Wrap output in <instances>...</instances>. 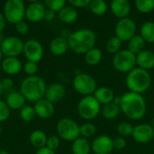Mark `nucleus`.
<instances>
[{
    "mask_svg": "<svg viewBox=\"0 0 154 154\" xmlns=\"http://www.w3.org/2000/svg\"><path fill=\"white\" fill-rule=\"evenodd\" d=\"M20 117L23 122H32L36 117V113L33 106L26 105L20 110Z\"/></svg>",
    "mask_w": 154,
    "mask_h": 154,
    "instance_id": "c9c22d12",
    "label": "nucleus"
},
{
    "mask_svg": "<svg viewBox=\"0 0 154 154\" xmlns=\"http://www.w3.org/2000/svg\"><path fill=\"white\" fill-rule=\"evenodd\" d=\"M68 1L73 7L83 8V7L88 6L92 0H68Z\"/></svg>",
    "mask_w": 154,
    "mask_h": 154,
    "instance_id": "79ce46f5",
    "label": "nucleus"
},
{
    "mask_svg": "<svg viewBox=\"0 0 154 154\" xmlns=\"http://www.w3.org/2000/svg\"><path fill=\"white\" fill-rule=\"evenodd\" d=\"M78 11L73 6H64L58 15L60 20L66 24H71L75 22L78 18Z\"/></svg>",
    "mask_w": 154,
    "mask_h": 154,
    "instance_id": "bb28decb",
    "label": "nucleus"
},
{
    "mask_svg": "<svg viewBox=\"0 0 154 154\" xmlns=\"http://www.w3.org/2000/svg\"><path fill=\"white\" fill-rule=\"evenodd\" d=\"M93 96L103 106V105H106L107 103H112L116 94L111 88H109L107 86H101V87L97 88Z\"/></svg>",
    "mask_w": 154,
    "mask_h": 154,
    "instance_id": "412c9836",
    "label": "nucleus"
},
{
    "mask_svg": "<svg viewBox=\"0 0 154 154\" xmlns=\"http://www.w3.org/2000/svg\"><path fill=\"white\" fill-rule=\"evenodd\" d=\"M91 12L96 15H103L107 11V4L105 0H92L89 5Z\"/></svg>",
    "mask_w": 154,
    "mask_h": 154,
    "instance_id": "2f4dec72",
    "label": "nucleus"
},
{
    "mask_svg": "<svg viewBox=\"0 0 154 154\" xmlns=\"http://www.w3.org/2000/svg\"><path fill=\"white\" fill-rule=\"evenodd\" d=\"M91 150L94 154H110L115 150L113 139L106 134L97 136L91 143Z\"/></svg>",
    "mask_w": 154,
    "mask_h": 154,
    "instance_id": "4468645a",
    "label": "nucleus"
},
{
    "mask_svg": "<svg viewBox=\"0 0 154 154\" xmlns=\"http://www.w3.org/2000/svg\"><path fill=\"white\" fill-rule=\"evenodd\" d=\"M102 105L98 103V101L93 96H83L77 106V111L79 115L85 121L91 122L101 113Z\"/></svg>",
    "mask_w": 154,
    "mask_h": 154,
    "instance_id": "39448f33",
    "label": "nucleus"
},
{
    "mask_svg": "<svg viewBox=\"0 0 154 154\" xmlns=\"http://www.w3.org/2000/svg\"><path fill=\"white\" fill-rule=\"evenodd\" d=\"M56 131L60 139L66 142H74L80 137L79 125L70 118L60 119L56 125Z\"/></svg>",
    "mask_w": 154,
    "mask_h": 154,
    "instance_id": "0eeeda50",
    "label": "nucleus"
},
{
    "mask_svg": "<svg viewBox=\"0 0 154 154\" xmlns=\"http://www.w3.org/2000/svg\"><path fill=\"white\" fill-rule=\"evenodd\" d=\"M2 70L8 75H16L22 69L23 64L17 57H5L1 63Z\"/></svg>",
    "mask_w": 154,
    "mask_h": 154,
    "instance_id": "a211bd4d",
    "label": "nucleus"
},
{
    "mask_svg": "<svg viewBox=\"0 0 154 154\" xmlns=\"http://www.w3.org/2000/svg\"><path fill=\"white\" fill-rule=\"evenodd\" d=\"M97 126L92 122H89V121H86L81 125H79L80 136L86 139L94 137L97 133Z\"/></svg>",
    "mask_w": 154,
    "mask_h": 154,
    "instance_id": "7c9ffc66",
    "label": "nucleus"
},
{
    "mask_svg": "<svg viewBox=\"0 0 154 154\" xmlns=\"http://www.w3.org/2000/svg\"><path fill=\"white\" fill-rule=\"evenodd\" d=\"M65 96H66V89L64 85L59 83H54L47 86L44 94V98L50 101L51 103H52L53 104L62 101Z\"/></svg>",
    "mask_w": 154,
    "mask_h": 154,
    "instance_id": "2eb2a0df",
    "label": "nucleus"
},
{
    "mask_svg": "<svg viewBox=\"0 0 154 154\" xmlns=\"http://www.w3.org/2000/svg\"><path fill=\"white\" fill-rule=\"evenodd\" d=\"M84 58H85V62L87 64L90 66H96L102 61L103 54L99 48L93 47L92 49H90L88 52H87L84 54Z\"/></svg>",
    "mask_w": 154,
    "mask_h": 154,
    "instance_id": "cd10ccee",
    "label": "nucleus"
},
{
    "mask_svg": "<svg viewBox=\"0 0 154 154\" xmlns=\"http://www.w3.org/2000/svg\"><path fill=\"white\" fill-rule=\"evenodd\" d=\"M116 36L122 42H128L136 34V25L134 21L129 17L120 19L115 28Z\"/></svg>",
    "mask_w": 154,
    "mask_h": 154,
    "instance_id": "9d476101",
    "label": "nucleus"
},
{
    "mask_svg": "<svg viewBox=\"0 0 154 154\" xmlns=\"http://www.w3.org/2000/svg\"><path fill=\"white\" fill-rule=\"evenodd\" d=\"M5 35H4V34H3L2 32H0V45L3 44V42L5 41Z\"/></svg>",
    "mask_w": 154,
    "mask_h": 154,
    "instance_id": "3c124183",
    "label": "nucleus"
},
{
    "mask_svg": "<svg viewBox=\"0 0 154 154\" xmlns=\"http://www.w3.org/2000/svg\"><path fill=\"white\" fill-rule=\"evenodd\" d=\"M121 108L119 105L114 103L113 102L110 103H107L106 105H103L101 108V114L104 119L108 121L116 120L121 113Z\"/></svg>",
    "mask_w": 154,
    "mask_h": 154,
    "instance_id": "393cba45",
    "label": "nucleus"
},
{
    "mask_svg": "<svg viewBox=\"0 0 154 154\" xmlns=\"http://www.w3.org/2000/svg\"><path fill=\"white\" fill-rule=\"evenodd\" d=\"M67 0H45V4L48 9L53 10L54 12H60L64 6H66Z\"/></svg>",
    "mask_w": 154,
    "mask_h": 154,
    "instance_id": "e433bc0d",
    "label": "nucleus"
},
{
    "mask_svg": "<svg viewBox=\"0 0 154 154\" xmlns=\"http://www.w3.org/2000/svg\"><path fill=\"white\" fill-rule=\"evenodd\" d=\"M35 113H36V116H38L41 119H50L51 117L53 116L54 113H55V107L54 104L52 103H51L50 101L46 100L45 98H42L39 101H37L36 103H34V106H33Z\"/></svg>",
    "mask_w": 154,
    "mask_h": 154,
    "instance_id": "dca6fc26",
    "label": "nucleus"
},
{
    "mask_svg": "<svg viewBox=\"0 0 154 154\" xmlns=\"http://www.w3.org/2000/svg\"><path fill=\"white\" fill-rule=\"evenodd\" d=\"M72 85L74 90L83 96L93 95L97 88V84L95 78L86 73L78 74L73 79Z\"/></svg>",
    "mask_w": 154,
    "mask_h": 154,
    "instance_id": "6e6552de",
    "label": "nucleus"
},
{
    "mask_svg": "<svg viewBox=\"0 0 154 154\" xmlns=\"http://www.w3.org/2000/svg\"><path fill=\"white\" fill-rule=\"evenodd\" d=\"M121 101H122V97H121V96H116V95L115 98H114V100H113V103L120 106Z\"/></svg>",
    "mask_w": 154,
    "mask_h": 154,
    "instance_id": "8fccbe9b",
    "label": "nucleus"
},
{
    "mask_svg": "<svg viewBox=\"0 0 154 154\" xmlns=\"http://www.w3.org/2000/svg\"><path fill=\"white\" fill-rule=\"evenodd\" d=\"M4 57V54H3V53H2V51L0 50V63H2V61H3V58Z\"/></svg>",
    "mask_w": 154,
    "mask_h": 154,
    "instance_id": "603ef678",
    "label": "nucleus"
},
{
    "mask_svg": "<svg viewBox=\"0 0 154 154\" xmlns=\"http://www.w3.org/2000/svg\"><path fill=\"white\" fill-rule=\"evenodd\" d=\"M10 116V109L5 102L0 100V123L5 122Z\"/></svg>",
    "mask_w": 154,
    "mask_h": 154,
    "instance_id": "ea45409f",
    "label": "nucleus"
},
{
    "mask_svg": "<svg viewBox=\"0 0 154 154\" xmlns=\"http://www.w3.org/2000/svg\"><path fill=\"white\" fill-rule=\"evenodd\" d=\"M113 143H114V149L117 150V151L124 150L127 145L126 139L122 136H118V137L113 139Z\"/></svg>",
    "mask_w": 154,
    "mask_h": 154,
    "instance_id": "a19ab883",
    "label": "nucleus"
},
{
    "mask_svg": "<svg viewBox=\"0 0 154 154\" xmlns=\"http://www.w3.org/2000/svg\"><path fill=\"white\" fill-rule=\"evenodd\" d=\"M5 15L0 13V32H2L5 29Z\"/></svg>",
    "mask_w": 154,
    "mask_h": 154,
    "instance_id": "de8ad7c7",
    "label": "nucleus"
},
{
    "mask_svg": "<svg viewBox=\"0 0 154 154\" xmlns=\"http://www.w3.org/2000/svg\"><path fill=\"white\" fill-rule=\"evenodd\" d=\"M70 34H71V32H69L68 29H64V30H62L61 32H60V36L61 37H63V38H65V39H69V37L70 36Z\"/></svg>",
    "mask_w": 154,
    "mask_h": 154,
    "instance_id": "09e8293b",
    "label": "nucleus"
},
{
    "mask_svg": "<svg viewBox=\"0 0 154 154\" xmlns=\"http://www.w3.org/2000/svg\"><path fill=\"white\" fill-rule=\"evenodd\" d=\"M0 154H10L7 151H5V150H0Z\"/></svg>",
    "mask_w": 154,
    "mask_h": 154,
    "instance_id": "864d4df0",
    "label": "nucleus"
},
{
    "mask_svg": "<svg viewBox=\"0 0 154 154\" xmlns=\"http://www.w3.org/2000/svg\"><path fill=\"white\" fill-rule=\"evenodd\" d=\"M23 44L24 43L19 37L9 36L0 45V50L5 57H17L23 53Z\"/></svg>",
    "mask_w": 154,
    "mask_h": 154,
    "instance_id": "9b49d317",
    "label": "nucleus"
},
{
    "mask_svg": "<svg viewBox=\"0 0 154 154\" xmlns=\"http://www.w3.org/2000/svg\"><path fill=\"white\" fill-rule=\"evenodd\" d=\"M27 61L38 63L43 57V48L42 44L35 39H30L23 44V51Z\"/></svg>",
    "mask_w": 154,
    "mask_h": 154,
    "instance_id": "f8f14e48",
    "label": "nucleus"
},
{
    "mask_svg": "<svg viewBox=\"0 0 154 154\" xmlns=\"http://www.w3.org/2000/svg\"><path fill=\"white\" fill-rule=\"evenodd\" d=\"M122 43L123 42L116 35L109 38L106 44V49L107 53L112 54H116V53H118L121 50Z\"/></svg>",
    "mask_w": 154,
    "mask_h": 154,
    "instance_id": "473e14b6",
    "label": "nucleus"
},
{
    "mask_svg": "<svg viewBox=\"0 0 154 154\" xmlns=\"http://www.w3.org/2000/svg\"><path fill=\"white\" fill-rule=\"evenodd\" d=\"M25 6L23 0H6L4 7V15L11 24H18L25 16Z\"/></svg>",
    "mask_w": 154,
    "mask_h": 154,
    "instance_id": "1a4fd4ad",
    "label": "nucleus"
},
{
    "mask_svg": "<svg viewBox=\"0 0 154 154\" xmlns=\"http://www.w3.org/2000/svg\"><path fill=\"white\" fill-rule=\"evenodd\" d=\"M134 127L133 124L131 123H128V122H122L120 123L117 127H116V130H117V133L120 136L124 137V138H126V137H129V136H132L133 134V131H134Z\"/></svg>",
    "mask_w": 154,
    "mask_h": 154,
    "instance_id": "f704fd0d",
    "label": "nucleus"
},
{
    "mask_svg": "<svg viewBox=\"0 0 154 154\" xmlns=\"http://www.w3.org/2000/svg\"><path fill=\"white\" fill-rule=\"evenodd\" d=\"M69 49V44L68 40L61 37L57 36L53 38L50 43V51L52 54L56 56L63 55Z\"/></svg>",
    "mask_w": 154,
    "mask_h": 154,
    "instance_id": "4be33fe9",
    "label": "nucleus"
},
{
    "mask_svg": "<svg viewBox=\"0 0 154 154\" xmlns=\"http://www.w3.org/2000/svg\"><path fill=\"white\" fill-rule=\"evenodd\" d=\"M47 135L44 132H42V130H34L31 133L29 140L31 144L37 148V149H41L43 147H46V143H47Z\"/></svg>",
    "mask_w": 154,
    "mask_h": 154,
    "instance_id": "a878e982",
    "label": "nucleus"
},
{
    "mask_svg": "<svg viewBox=\"0 0 154 154\" xmlns=\"http://www.w3.org/2000/svg\"><path fill=\"white\" fill-rule=\"evenodd\" d=\"M71 151L73 154H90L92 152L91 143L88 139L80 136L72 142Z\"/></svg>",
    "mask_w": 154,
    "mask_h": 154,
    "instance_id": "b1692460",
    "label": "nucleus"
},
{
    "mask_svg": "<svg viewBox=\"0 0 154 154\" xmlns=\"http://www.w3.org/2000/svg\"><path fill=\"white\" fill-rule=\"evenodd\" d=\"M110 7L113 15L120 19L127 17L131 11L129 0H112Z\"/></svg>",
    "mask_w": 154,
    "mask_h": 154,
    "instance_id": "6ab92c4d",
    "label": "nucleus"
},
{
    "mask_svg": "<svg viewBox=\"0 0 154 154\" xmlns=\"http://www.w3.org/2000/svg\"><path fill=\"white\" fill-rule=\"evenodd\" d=\"M97 35L95 32L88 28L79 29L72 32L68 39L69 48L78 54H85L95 47Z\"/></svg>",
    "mask_w": 154,
    "mask_h": 154,
    "instance_id": "f03ea898",
    "label": "nucleus"
},
{
    "mask_svg": "<svg viewBox=\"0 0 154 154\" xmlns=\"http://www.w3.org/2000/svg\"><path fill=\"white\" fill-rule=\"evenodd\" d=\"M25 98L20 92L10 93L5 99V103L10 110H21L25 104Z\"/></svg>",
    "mask_w": 154,
    "mask_h": 154,
    "instance_id": "5701e85b",
    "label": "nucleus"
},
{
    "mask_svg": "<svg viewBox=\"0 0 154 154\" xmlns=\"http://www.w3.org/2000/svg\"><path fill=\"white\" fill-rule=\"evenodd\" d=\"M125 85L129 92L143 94L147 92L152 85V76L149 71L135 67L126 74Z\"/></svg>",
    "mask_w": 154,
    "mask_h": 154,
    "instance_id": "20e7f679",
    "label": "nucleus"
},
{
    "mask_svg": "<svg viewBox=\"0 0 154 154\" xmlns=\"http://www.w3.org/2000/svg\"><path fill=\"white\" fill-rule=\"evenodd\" d=\"M112 64L117 72L127 74L136 67V55L128 49H121L114 54Z\"/></svg>",
    "mask_w": 154,
    "mask_h": 154,
    "instance_id": "423d86ee",
    "label": "nucleus"
},
{
    "mask_svg": "<svg viewBox=\"0 0 154 154\" xmlns=\"http://www.w3.org/2000/svg\"><path fill=\"white\" fill-rule=\"evenodd\" d=\"M1 81V84H2V87L4 90H9L13 87V80L10 78V77H5V78H3Z\"/></svg>",
    "mask_w": 154,
    "mask_h": 154,
    "instance_id": "c03bdc74",
    "label": "nucleus"
},
{
    "mask_svg": "<svg viewBox=\"0 0 154 154\" xmlns=\"http://www.w3.org/2000/svg\"><path fill=\"white\" fill-rule=\"evenodd\" d=\"M152 126L153 127V129H154V116H153V118H152Z\"/></svg>",
    "mask_w": 154,
    "mask_h": 154,
    "instance_id": "6e6d98bb",
    "label": "nucleus"
},
{
    "mask_svg": "<svg viewBox=\"0 0 154 154\" xmlns=\"http://www.w3.org/2000/svg\"><path fill=\"white\" fill-rule=\"evenodd\" d=\"M121 112L130 120L139 121L147 113V103L143 94L127 92L121 95Z\"/></svg>",
    "mask_w": 154,
    "mask_h": 154,
    "instance_id": "f257e3e1",
    "label": "nucleus"
},
{
    "mask_svg": "<svg viewBox=\"0 0 154 154\" xmlns=\"http://www.w3.org/2000/svg\"><path fill=\"white\" fill-rule=\"evenodd\" d=\"M15 29H16V31H17L18 34L23 35V34H27V32L29 30V27H28V25L25 22L21 21V22H19L18 24L15 25Z\"/></svg>",
    "mask_w": 154,
    "mask_h": 154,
    "instance_id": "37998d69",
    "label": "nucleus"
},
{
    "mask_svg": "<svg viewBox=\"0 0 154 154\" xmlns=\"http://www.w3.org/2000/svg\"><path fill=\"white\" fill-rule=\"evenodd\" d=\"M137 10L143 14H147L154 9V0H135Z\"/></svg>",
    "mask_w": 154,
    "mask_h": 154,
    "instance_id": "72a5a7b5",
    "label": "nucleus"
},
{
    "mask_svg": "<svg viewBox=\"0 0 154 154\" xmlns=\"http://www.w3.org/2000/svg\"><path fill=\"white\" fill-rule=\"evenodd\" d=\"M60 145V139L59 136H56V135H52V136H50L48 137L47 139V143H46V147L52 150V151H56L59 149Z\"/></svg>",
    "mask_w": 154,
    "mask_h": 154,
    "instance_id": "58836bf2",
    "label": "nucleus"
},
{
    "mask_svg": "<svg viewBox=\"0 0 154 154\" xmlns=\"http://www.w3.org/2000/svg\"><path fill=\"white\" fill-rule=\"evenodd\" d=\"M136 65L146 71L154 68V53L151 50L144 49L136 54Z\"/></svg>",
    "mask_w": 154,
    "mask_h": 154,
    "instance_id": "aec40b11",
    "label": "nucleus"
},
{
    "mask_svg": "<svg viewBox=\"0 0 154 154\" xmlns=\"http://www.w3.org/2000/svg\"><path fill=\"white\" fill-rule=\"evenodd\" d=\"M146 42L140 34H135L128 41V50L135 55L144 50Z\"/></svg>",
    "mask_w": 154,
    "mask_h": 154,
    "instance_id": "c85d7f7f",
    "label": "nucleus"
},
{
    "mask_svg": "<svg viewBox=\"0 0 154 154\" xmlns=\"http://www.w3.org/2000/svg\"><path fill=\"white\" fill-rule=\"evenodd\" d=\"M55 17V12L51 9H46L45 15H44V19L46 21H52Z\"/></svg>",
    "mask_w": 154,
    "mask_h": 154,
    "instance_id": "a18cd8bd",
    "label": "nucleus"
},
{
    "mask_svg": "<svg viewBox=\"0 0 154 154\" xmlns=\"http://www.w3.org/2000/svg\"><path fill=\"white\" fill-rule=\"evenodd\" d=\"M23 71L27 74V76H32V75H36L38 72V65L37 63L32 62V61H27L24 65H23Z\"/></svg>",
    "mask_w": 154,
    "mask_h": 154,
    "instance_id": "4c0bfd02",
    "label": "nucleus"
},
{
    "mask_svg": "<svg viewBox=\"0 0 154 154\" xmlns=\"http://www.w3.org/2000/svg\"><path fill=\"white\" fill-rule=\"evenodd\" d=\"M1 133H2V126L0 124V135H1Z\"/></svg>",
    "mask_w": 154,
    "mask_h": 154,
    "instance_id": "13d9d810",
    "label": "nucleus"
},
{
    "mask_svg": "<svg viewBox=\"0 0 154 154\" xmlns=\"http://www.w3.org/2000/svg\"><path fill=\"white\" fill-rule=\"evenodd\" d=\"M133 139L141 144H145L152 142L154 139V129L152 124L140 123L134 127Z\"/></svg>",
    "mask_w": 154,
    "mask_h": 154,
    "instance_id": "ddd939ff",
    "label": "nucleus"
},
{
    "mask_svg": "<svg viewBox=\"0 0 154 154\" xmlns=\"http://www.w3.org/2000/svg\"><path fill=\"white\" fill-rule=\"evenodd\" d=\"M3 92H4V89H3V87H2V84H1V81H0V96H1V94L3 93Z\"/></svg>",
    "mask_w": 154,
    "mask_h": 154,
    "instance_id": "5fc2aeb1",
    "label": "nucleus"
},
{
    "mask_svg": "<svg viewBox=\"0 0 154 154\" xmlns=\"http://www.w3.org/2000/svg\"><path fill=\"white\" fill-rule=\"evenodd\" d=\"M35 154H56L54 151L47 148V147H43V148H41V149H38L36 153Z\"/></svg>",
    "mask_w": 154,
    "mask_h": 154,
    "instance_id": "49530a36",
    "label": "nucleus"
},
{
    "mask_svg": "<svg viewBox=\"0 0 154 154\" xmlns=\"http://www.w3.org/2000/svg\"><path fill=\"white\" fill-rule=\"evenodd\" d=\"M28 1H30V2H32V3H34V2H37V1H39V0H28Z\"/></svg>",
    "mask_w": 154,
    "mask_h": 154,
    "instance_id": "4d7b16f0",
    "label": "nucleus"
},
{
    "mask_svg": "<svg viewBox=\"0 0 154 154\" xmlns=\"http://www.w3.org/2000/svg\"><path fill=\"white\" fill-rule=\"evenodd\" d=\"M47 85L45 81L38 76L32 75L25 77L20 87V93L23 95L26 101L36 103L37 101L44 98Z\"/></svg>",
    "mask_w": 154,
    "mask_h": 154,
    "instance_id": "7ed1b4c3",
    "label": "nucleus"
},
{
    "mask_svg": "<svg viewBox=\"0 0 154 154\" xmlns=\"http://www.w3.org/2000/svg\"><path fill=\"white\" fill-rule=\"evenodd\" d=\"M46 9L44 5L41 3L34 2L30 4L25 10V16L27 19L32 23H38L44 19Z\"/></svg>",
    "mask_w": 154,
    "mask_h": 154,
    "instance_id": "f3484780",
    "label": "nucleus"
},
{
    "mask_svg": "<svg viewBox=\"0 0 154 154\" xmlns=\"http://www.w3.org/2000/svg\"><path fill=\"white\" fill-rule=\"evenodd\" d=\"M140 35L144 39L146 43H154V22L148 21L143 24L140 30Z\"/></svg>",
    "mask_w": 154,
    "mask_h": 154,
    "instance_id": "c756f323",
    "label": "nucleus"
}]
</instances>
